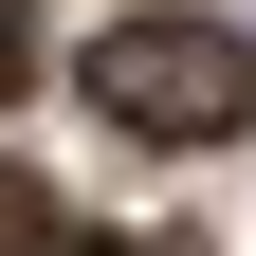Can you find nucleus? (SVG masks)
I'll return each instance as SVG.
<instances>
[{
  "label": "nucleus",
  "mask_w": 256,
  "mask_h": 256,
  "mask_svg": "<svg viewBox=\"0 0 256 256\" xmlns=\"http://www.w3.org/2000/svg\"><path fill=\"white\" fill-rule=\"evenodd\" d=\"M92 110H110L128 146H220V128L256 110V55L220 37V18H110V37H92Z\"/></svg>",
  "instance_id": "f257e3e1"
},
{
  "label": "nucleus",
  "mask_w": 256,
  "mask_h": 256,
  "mask_svg": "<svg viewBox=\"0 0 256 256\" xmlns=\"http://www.w3.org/2000/svg\"><path fill=\"white\" fill-rule=\"evenodd\" d=\"M18 55H37V37H18V0H0V110H18Z\"/></svg>",
  "instance_id": "f03ea898"
}]
</instances>
